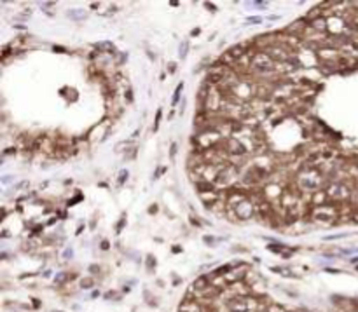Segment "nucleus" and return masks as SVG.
Returning <instances> with one entry per match:
<instances>
[{"label": "nucleus", "mask_w": 358, "mask_h": 312, "mask_svg": "<svg viewBox=\"0 0 358 312\" xmlns=\"http://www.w3.org/2000/svg\"><path fill=\"white\" fill-rule=\"evenodd\" d=\"M311 215H313V220L315 221H323L325 225H334V223H337L336 218H341L339 204H332V202H327L323 206L313 208Z\"/></svg>", "instance_id": "f257e3e1"}, {"label": "nucleus", "mask_w": 358, "mask_h": 312, "mask_svg": "<svg viewBox=\"0 0 358 312\" xmlns=\"http://www.w3.org/2000/svg\"><path fill=\"white\" fill-rule=\"evenodd\" d=\"M224 146H225V152L229 154V157L246 159V155L250 154V148L241 140H238L236 136H231L227 140H224Z\"/></svg>", "instance_id": "f03ea898"}, {"label": "nucleus", "mask_w": 358, "mask_h": 312, "mask_svg": "<svg viewBox=\"0 0 358 312\" xmlns=\"http://www.w3.org/2000/svg\"><path fill=\"white\" fill-rule=\"evenodd\" d=\"M234 213H236V216H238V220H241V221H246V220H252L255 215H257V204H255L253 201L250 199H246V201H243L241 204H238L236 208H234Z\"/></svg>", "instance_id": "7ed1b4c3"}, {"label": "nucleus", "mask_w": 358, "mask_h": 312, "mask_svg": "<svg viewBox=\"0 0 358 312\" xmlns=\"http://www.w3.org/2000/svg\"><path fill=\"white\" fill-rule=\"evenodd\" d=\"M178 312H208V309L206 307H203L199 302L187 300V298H185V300L178 305Z\"/></svg>", "instance_id": "20e7f679"}, {"label": "nucleus", "mask_w": 358, "mask_h": 312, "mask_svg": "<svg viewBox=\"0 0 358 312\" xmlns=\"http://www.w3.org/2000/svg\"><path fill=\"white\" fill-rule=\"evenodd\" d=\"M327 202H330L327 190H318V192H315V194L311 195V206H313V208L323 206V204H327Z\"/></svg>", "instance_id": "39448f33"}, {"label": "nucleus", "mask_w": 358, "mask_h": 312, "mask_svg": "<svg viewBox=\"0 0 358 312\" xmlns=\"http://www.w3.org/2000/svg\"><path fill=\"white\" fill-rule=\"evenodd\" d=\"M208 286H210V277H208V274H205V275H199L197 279L192 281L190 288H192L194 291H205Z\"/></svg>", "instance_id": "423d86ee"}, {"label": "nucleus", "mask_w": 358, "mask_h": 312, "mask_svg": "<svg viewBox=\"0 0 358 312\" xmlns=\"http://www.w3.org/2000/svg\"><path fill=\"white\" fill-rule=\"evenodd\" d=\"M194 187L197 190V194H206V192L217 190V185L213 181H197V183H194Z\"/></svg>", "instance_id": "0eeeda50"}, {"label": "nucleus", "mask_w": 358, "mask_h": 312, "mask_svg": "<svg viewBox=\"0 0 358 312\" xmlns=\"http://www.w3.org/2000/svg\"><path fill=\"white\" fill-rule=\"evenodd\" d=\"M66 16L74 21H82L87 18V12H84V9H70V11H66Z\"/></svg>", "instance_id": "6e6552de"}, {"label": "nucleus", "mask_w": 358, "mask_h": 312, "mask_svg": "<svg viewBox=\"0 0 358 312\" xmlns=\"http://www.w3.org/2000/svg\"><path fill=\"white\" fill-rule=\"evenodd\" d=\"M94 49H98V53L115 54V45L112 42H98V44H94Z\"/></svg>", "instance_id": "1a4fd4ad"}, {"label": "nucleus", "mask_w": 358, "mask_h": 312, "mask_svg": "<svg viewBox=\"0 0 358 312\" xmlns=\"http://www.w3.org/2000/svg\"><path fill=\"white\" fill-rule=\"evenodd\" d=\"M182 91H184V82H180L178 86H177V89H175L173 99H171V107H177V105H178V101H180V94H182Z\"/></svg>", "instance_id": "9d476101"}, {"label": "nucleus", "mask_w": 358, "mask_h": 312, "mask_svg": "<svg viewBox=\"0 0 358 312\" xmlns=\"http://www.w3.org/2000/svg\"><path fill=\"white\" fill-rule=\"evenodd\" d=\"M189 54V40H182L180 44V49H178V58L180 59H185Z\"/></svg>", "instance_id": "9b49d317"}, {"label": "nucleus", "mask_w": 358, "mask_h": 312, "mask_svg": "<svg viewBox=\"0 0 358 312\" xmlns=\"http://www.w3.org/2000/svg\"><path fill=\"white\" fill-rule=\"evenodd\" d=\"M272 272H280L281 275H285V277H293V272L290 269H287V267H272Z\"/></svg>", "instance_id": "f8f14e48"}, {"label": "nucleus", "mask_w": 358, "mask_h": 312, "mask_svg": "<svg viewBox=\"0 0 358 312\" xmlns=\"http://www.w3.org/2000/svg\"><path fill=\"white\" fill-rule=\"evenodd\" d=\"M136 152H138V148H136V146H131L129 150L124 154V161H133V159L136 157Z\"/></svg>", "instance_id": "ddd939ff"}, {"label": "nucleus", "mask_w": 358, "mask_h": 312, "mask_svg": "<svg viewBox=\"0 0 358 312\" xmlns=\"http://www.w3.org/2000/svg\"><path fill=\"white\" fill-rule=\"evenodd\" d=\"M266 312H287V310H285L281 305H278V303H269V307L266 309Z\"/></svg>", "instance_id": "4468645a"}, {"label": "nucleus", "mask_w": 358, "mask_h": 312, "mask_svg": "<svg viewBox=\"0 0 358 312\" xmlns=\"http://www.w3.org/2000/svg\"><path fill=\"white\" fill-rule=\"evenodd\" d=\"M81 286L84 288V290H89V288H93V286H94V279H91V277H86V279L81 281Z\"/></svg>", "instance_id": "2eb2a0df"}, {"label": "nucleus", "mask_w": 358, "mask_h": 312, "mask_svg": "<svg viewBox=\"0 0 358 312\" xmlns=\"http://www.w3.org/2000/svg\"><path fill=\"white\" fill-rule=\"evenodd\" d=\"M161 117H163V110L159 108L157 113H156V120H154V127H152V131H157V129H159V124H161Z\"/></svg>", "instance_id": "dca6fc26"}, {"label": "nucleus", "mask_w": 358, "mask_h": 312, "mask_svg": "<svg viewBox=\"0 0 358 312\" xmlns=\"http://www.w3.org/2000/svg\"><path fill=\"white\" fill-rule=\"evenodd\" d=\"M177 152H178V143H171V146H169V159L171 161H175V155H177Z\"/></svg>", "instance_id": "f3484780"}, {"label": "nucleus", "mask_w": 358, "mask_h": 312, "mask_svg": "<svg viewBox=\"0 0 358 312\" xmlns=\"http://www.w3.org/2000/svg\"><path fill=\"white\" fill-rule=\"evenodd\" d=\"M271 251H274V253H283V249H285V244H271V246H267Z\"/></svg>", "instance_id": "a211bd4d"}, {"label": "nucleus", "mask_w": 358, "mask_h": 312, "mask_svg": "<svg viewBox=\"0 0 358 312\" xmlns=\"http://www.w3.org/2000/svg\"><path fill=\"white\" fill-rule=\"evenodd\" d=\"M128 176H129V173L126 171V169H122V171L119 173V180H117V183H119V187H121V185H122V183L126 181V180H128Z\"/></svg>", "instance_id": "6ab92c4d"}, {"label": "nucleus", "mask_w": 358, "mask_h": 312, "mask_svg": "<svg viewBox=\"0 0 358 312\" xmlns=\"http://www.w3.org/2000/svg\"><path fill=\"white\" fill-rule=\"evenodd\" d=\"M147 269H149V270H154V269H156V258H154L152 255H149V256H147Z\"/></svg>", "instance_id": "aec40b11"}, {"label": "nucleus", "mask_w": 358, "mask_h": 312, "mask_svg": "<svg viewBox=\"0 0 358 312\" xmlns=\"http://www.w3.org/2000/svg\"><path fill=\"white\" fill-rule=\"evenodd\" d=\"M246 23H248V25H261V23H262V18H261V16H252V18H248V19H246Z\"/></svg>", "instance_id": "412c9836"}, {"label": "nucleus", "mask_w": 358, "mask_h": 312, "mask_svg": "<svg viewBox=\"0 0 358 312\" xmlns=\"http://www.w3.org/2000/svg\"><path fill=\"white\" fill-rule=\"evenodd\" d=\"M203 241H205V244H208V246H215L217 239H215V237H212V236H205V237H203Z\"/></svg>", "instance_id": "4be33fe9"}, {"label": "nucleus", "mask_w": 358, "mask_h": 312, "mask_svg": "<svg viewBox=\"0 0 358 312\" xmlns=\"http://www.w3.org/2000/svg\"><path fill=\"white\" fill-rule=\"evenodd\" d=\"M124 99H126L128 103H133V91H131L129 87H128V89H126V92H124Z\"/></svg>", "instance_id": "5701e85b"}, {"label": "nucleus", "mask_w": 358, "mask_h": 312, "mask_svg": "<svg viewBox=\"0 0 358 312\" xmlns=\"http://www.w3.org/2000/svg\"><path fill=\"white\" fill-rule=\"evenodd\" d=\"M124 225H126V216H122V218L119 220V223H117V227H115V232L121 234V230H122V227H124Z\"/></svg>", "instance_id": "b1692460"}, {"label": "nucleus", "mask_w": 358, "mask_h": 312, "mask_svg": "<svg viewBox=\"0 0 358 312\" xmlns=\"http://www.w3.org/2000/svg\"><path fill=\"white\" fill-rule=\"evenodd\" d=\"M205 7H206L208 11H212V12H217V6H215V4H210V2H205Z\"/></svg>", "instance_id": "393cba45"}, {"label": "nucleus", "mask_w": 358, "mask_h": 312, "mask_svg": "<svg viewBox=\"0 0 358 312\" xmlns=\"http://www.w3.org/2000/svg\"><path fill=\"white\" fill-rule=\"evenodd\" d=\"M16 148H14V146H11V148H6V150H4V155H14V154H16Z\"/></svg>", "instance_id": "a878e982"}, {"label": "nucleus", "mask_w": 358, "mask_h": 312, "mask_svg": "<svg viewBox=\"0 0 358 312\" xmlns=\"http://www.w3.org/2000/svg\"><path fill=\"white\" fill-rule=\"evenodd\" d=\"M12 180H14V176H11V174H6V176L2 178V183H4V185H7V183H11Z\"/></svg>", "instance_id": "bb28decb"}, {"label": "nucleus", "mask_w": 358, "mask_h": 312, "mask_svg": "<svg viewBox=\"0 0 358 312\" xmlns=\"http://www.w3.org/2000/svg\"><path fill=\"white\" fill-rule=\"evenodd\" d=\"M164 171H166V169H164V167H159L157 171L154 173V176H152V180H157V178H159V174H163Z\"/></svg>", "instance_id": "cd10ccee"}, {"label": "nucleus", "mask_w": 358, "mask_h": 312, "mask_svg": "<svg viewBox=\"0 0 358 312\" xmlns=\"http://www.w3.org/2000/svg\"><path fill=\"white\" fill-rule=\"evenodd\" d=\"M53 51H54V53H68V51H66L65 47H61V45H54Z\"/></svg>", "instance_id": "c85d7f7f"}, {"label": "nucleus", "mask_w": 358, "mask_h": 312, "mask_svg": "<svg viewBox=\"0 0 358 312\" xmlns=\"http://www.w3.org/2000/svg\"><path fill=\"white\" fill-rule=\"evenodd\" d=\"M100 248H101V249H109V248H110V242L107 241V239H103V241H101V244H100Z\"/></svg>", "instance_id": "c756f323"}, {"label": "nucleus", "mask_w": 358, "mask_h": 312, "mask_svg": "<svg viewBox=\"0 0 358 312\" xmlns=\"http://www.w3.org/2000/svg\"><path fill=\"white\" fill-rule=\"evenodd\" d=\"M168 72H169V73H175V72H177V63H169V65H168Z\"/></svg>", "instance_id": "7c9ffc66"}, {"label": "nucleus", "mask_w": 358, "mask_h": 312, "mask_svg": "<svg viewBox=\"0 0 358 312\" xmlns=\"http://www.w3.org/2000/svg\"><path fill=\"white\" fill-rule=\"evenodd\" d=\"M342 237H346V234H339V236H328V237H327V241H332V239H342Z\"/></svg>", "instance_id": "2f4dec72"}, {"label": "nucleus", "mask_w": 358, "mask_h": 312, "mask_svg": "<svg viewBox=\"0 0 358 312\" xmlns=\"http://www.w3.org/2000/svg\"><path fill=\"white\" fill-rule=\"evenodd\" d=\"M126 59H128V54H121V56H119V61H117V65H122Z\"/></svg>", "instance_id": "473e14b6"}, {"label": "nucleus", "mask_w": 358, "mask_h": 312, "mask_svg": "<svg viewBox=\"0 0 358 312\" xmlns=\"http://www.w3.org/2000/svg\"><path fill=\"white\" fill-rule=\"evenodd\" d=\"M149 213H150V215H154V213H157V206H156V204H154V206H150V208H149Z\"/></svg>", "instance_id": "72a5a7b5"}, {"label": "nucleus", "mask_w": 358, "mask_h": 312, "mask_svg": "<svg viewBox=\"0 0 358 312\" xmlns=\"http://www.w3.org/2000/svg\"><path fill=\"white\" fill-rule=\"evenodd\" d=\"M190 223H192V225H196V227H201V221L196 220V218H190Z\"/></svg>", "instance_id": "f704fd0d"}, {"label": "nucleus", "mask_w": 358, "mask_h": 312, "mask_svg": "<svg viewBox=\"0 0 358 312\" xmlns=\"http://www.w3.org/2000/svg\"><path fill=\"white\" fill-rule=\"evenodd\" d=\"M199 33H201V30H199V28H194V30L190 32V35H192V37H196V35H199Z\"/></svg>", "instance_id": "c9c22d12"}, {"label": "nucleus", "mask_w": 358, "mask_h": 312, "mask_svg": "<svg viewBox=\"0 0 358 312\" xmlns=\"http://www.w3.org/2000/svg\"><path fill=\"white\" fill-rule=\"evenodd\" d=\"M89 270H91V272H100V267H96V265H91V267H89Z\"/></svg>", "instance_id": "e433bc0d"}, {"label": "nucleus", "mask_w": 358, "mask_h": 312, "mask_svg": "<svg viewBox=\"0 0 358 312\" xmlns=\"http://www.w3.org/2000/svg\"><path fill=\"white\" fill-rule=\"evenodd\" d=\"M185 99H182V105H180V113H184V110H185Z\"/></svg>", "instance_id": "4c0bfd02"}, {"label": "nucleus", "mask_w": 358, "mask_h": 312, "mask_svg": "<svg viewBox=\"0 0 358 312\" xmlns=\"http://www.w3.org/2000/svg\"><path fill=\"white\" fill-rule=\"evenodd\" d=\"M180 251H182V248H180V246H175L173 248V253H180Z\"/></svg>", "instance_id": "58836bf2"}, {"label": "nucleus", "mask_w": 358, "mask_h": 312, "mask_svg": "<svg viewBox=\"0 0 358 312\" xmlns=\"http://www.w3.org/2000/svg\"><path fill=\"white\" fill-rule=\"evenodd\" d=\"M65 256H72V249H66V251H65Z\"/></svg>", "instance_id": "ea45409f"}]
</instances>
